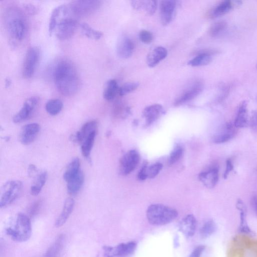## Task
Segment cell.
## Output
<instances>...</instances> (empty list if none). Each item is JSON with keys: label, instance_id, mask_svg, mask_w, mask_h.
Here are the masks:
<instances>
[{"label": "cell", "instance_id": "9c48e42d", "mask_svg": "<svg viewBox=\"0 0 257 257\" xmlns=\"http://www.w3.org/2000/svg\"><path fill=\"white\" fill-rule=\"evenodd\" d=\"M137 243L130 241L122 243L112 247L104 246L103 247L105 257H127L132 254L137 247Z\"/></svg>", "mask_w": 257, "mask_h": 257}, {"label": "cell", "instance_id": "8992f818", "mask_svg": "<svg viewBox=\"0 0 257 257\" xmlns=\"http://www.w3.org/2000/svg\"><path fill=\"white\" fill-rule=\"evenodd\" d=\"M23 183L19 180H11L5 183L1 190L0 207L11 204L20 195L23 189Z\"/></svg>", "mask_w": 257, "mask_h": 257}, {"label": "cell", "instance_id": "30bf717a", "mask_svg": "<svg viewBox=\"0 0 257 257\" xmlns=\"http://www.w3.org/2000/svg\"><path fill=\"white\" fill-rule=\"evenodd\" d=\"M203 87L202 81L196 80L177 97L174 102V106H180L194 99L202 92Z\"/></svg>", "mask_w": 257, "mask_h": 257}, {"label": "cell", "instance_id": "4fadbf2b", "mask_svg": "<svg viewBox=\"0 0 257 257\" xmlns=\"http://www.w3.org/2000/svg\"><path fill=\"white\" fill-rule=\"evenodd\" d=\"M40 131V126L37 123H31L24 125L20 130L18 139L24 145L32 143Z\"/></svg>", "mask_w": 257, "mask_h": 257}, {"label": "cell", "instance_id": "2e32d148", "mask_svg": "<svg viewBox=\"0 0 257 257\" xmlns=\"http://www.w3.org/2000/svg\"><path fill=\"white\" fill-rule=\"evenodd\" d=\"M97 122L95 120H90L85 123L80 130L75 134L71 135L70 140L75 143L80 145L92 133L96 132Z\"/></svg>", "mask_w": 257, "mask_h": 257}, {"label": "cell", "instance_id": "ee69618b", "mask_svg": "<svg viewBox=\"0 0 257 257\" xmlns=\"http://www.w3.org/2000/svg\"><path fill=\"white\" fill-rule=\"evenodd\" d=\"M205 248L204 245L198 246L193 250L189 257H200Z\"/></svg>", "mask_w": 257, "mask_h": 257}, {"label": "cell", "instance_id": "9a60e30c", "mask_svg": "<svg viewBox=\"0 0 257 257\" xmlns=\"http://www.w3.org/2000/svg\"><path fill=\"white\" fill-rule=\"evenodd\" d=\"M236 128L233 123L230 122L225 123L213 136V142L216 144L227 142L235 135Z\"/></svg>", "mask_w": 257, "mask_h": 257}, {"label": "cell", "instance_id": "4dcf8cb0", "mask_svg": "<svg viewBox=\"0 0 257 257\" xmlns=\"http://www.w3.org/2000/svg\"><path fill=\"white\" fill-rule=\"evenodd\" d=\"M80 170V160L75 158L69 163L63 174V179L66 182L76 176Z\"/></svg>", "mask_w": 257, "mask_h": 257}, {"label": "cell", "instance_id": "f1b7e54d", "mask_svg": "<svg viewBox=\"0 0 257 257\" xmlns=\"http://www.w3.org/2000/svg\"><path fill=\"white\" fill-rule=\"evenodd\" d=\"M119 88L116 80L113 79L108 80L104 88L103 98L107 101L113 100L117 94H118Z\"/></svg>", "mask_w": 257, "mask_h": 257}, {"label": "cell", "instance_id": "5b68a950", "mask_svg": "<svg viewBox=\"0 0 257 257\" xmlns=\"http://www.w3.org/2000/svg\"><path fill=\"white\" fill-rule=\"evenodd\" d=\"M31 224L29 218L22 213L18 214L14 228H8L6 230L7 234L13 240L19 242L28 240L31 236Z\"/></svg>", "mask_w": 257, "mask_h": 257}, {"label": "cell", "instance_id": "ba28073f", "mask_svg": "<svg viewBox=\"0 0 257 257\" xmlns=\"http://www.w3.org/2000/svg\"><path fill=\"white\" fill-rule=\"evenodd\" d=\"M40 58V51L36 46L30 47L26 53L22 68L24 78H31L34 74Z\"/></svg>", "mask_w": 257, "mask_h": 257}, {"label": "cell", "instance_id": "7a4b0ae2", "mask_svg": "<svg viewBox=\"0 0 257 257\" xmlns=\"http://www.w3.org/2000/svg\"><path fill=\"white\" fill-rule=\"evenodd\" d=\"M4 26L11 44H20L28 33V23L24 14L19 8L11 6L4 12Z\"/></svg>", "mask_w": 257, "mask_h": 257}, {"label": "cell", "instance_id": "cb8c5ba5", "mask_svg": "<svg viewBox=\"0 0 257 257\" xmlns=\"http://www.w3.org/2000/svg\"><path fill=\"white\" fill-rule=\"evenodd\" d=\"M233 124L236 128L244 127L248 125L247 104L245 101L240 103Z\"/></svg>", "mask_w": 257, "mask_h": 257}, {"label": "cell", "instance_id": "ac0fdd59", "mask_svg": "<svg viewBox=\"0 0 257 257\" xmlns=\"http://www.w3.org/2000/svg\"><path fill=\"white\" fill-rule=\"evenodd\" d=\"M163 106L159 104H154L146 107L143 111L145 119V126H148L157 120L163 113Z\"/></svg>", "mask_w": 257, "mask_h": 257}, {"label": "cell", "instance_id": "7402d4cb", "mask_svg": "<svg viewBox=\"0 0 257 257\" xmlns=\"http://www.w3.org/2000/svg\"><path fill=\"white\" fill-rule=\"evenodd\" d=\"M167 50L165 47L158 46L155 48L147 56V65L151 68L155 67L167 57Z\"/></svg>", "mask_w": 257, "mask_h": 257}, {"label": "cell", "instance_id": "f6af8a7d", "mask_svg": "<svg viewBox=\"0 0 257 257\" xmlns=\"http://www.w3.org/2000/svg\"><path fill=\"white\" fill-rule=\"evenodd\" d=\"M38 169L34 164H30L28 168V175L29 177H34L37 175Z\"/></svg>", "mask_w": 257, "mask_h": 257}, {"label": "cell", "instance_id": "8fae6325", "mask_svg": "<svg viewBox=\"0 0 257 257\" xmlns=\"http://www.w3.org/2000/svg\"><path fill=\"white\" fill-rule=\"evenodd\" d=\"M39 102L37 96H32L24 102L21 109L13 116V120L16 123L29 119L36 109Z\"/></svg>", "mask_w": 257, "mask_h": 257}, {"label": "cell", "instance_id": "52a82bcc", "mask_svg": "<svg viewBox=\"0 0 257 257\" xmlns=\"http://www.w3.org/2000/svg\"><path fill=\"white\" fill-rule=\"evenodd\" d=\"M101 2L96 0H79L71 2L67 5L69 12L76 17L89 16L100 7Z\"/></svg>", "mask_w": 257, "mask_h": 257}, {"label": "cell", "instance_id": "60d3db41", "mask_svg": "<svg viewBox=\"0 0 257 257\" xmlns=\"http://www.w3.org/2000/svg\"><path fill=\"white\" fill-rule=\"evenodd\" d=\"M163 168V165L160 163H156L150 166H147L146 173L147 178H154L160 172Z\"/></svg>", "mask_w": 257, "mask_h": 257}, {"label": "cell", "instance_id": "f546056e", "mask_svg": "<svg viewBox=\"0 0 257 257\" xmlns=\"http://www.w3.org/2000/svg\"><path fill=\"white\" fill-rule=\"evenodd\" d=\"M47 177V173L46 171H43L36 176L33 184L30 188V193L32 195L35 196L40 193L46 183Z\"/></svg>", "mask_w": 257, "mask_h": 257}, {"label": "cell", "instance_id": "681fc988", "mask_svg": "<svg viewBox=\"0 0 257 257\" xmlns=\"http://www.w3.org/2000/svg\"><path fill=\"white\" fill-rule=\"evenodd\" d=\"M39 205H40L39 202H38V201L35 202L33 204L32 207H31V209H30L31 213L32 214V213H35L36 211V210L38 209V208H39Z\"/></svg>", "mask_w": 257, "mask_h": 257}, {"label": "cell", "instance_id": "d4e9b609", "mask_svg": "<svg viewBox=\"0 0 257 257\" xmlns=\"http://www.w3.org/2000/svg\"><path fill=\"white\" fill-rule=\"evenodd\" d=\"M74 204V200L71 198H68L65 200L62 211L56 220V227H60L66 222L73 210Z\"/></svg>", "mask_w": 257, "mask_h": 257}, {"label": "cell", "instance_id": "e575fe53", "mask_svg": "<svg viewBox=\"0 0 257 257\" xmlns=\"http://www.w3.org/2000/svg\"><path fill=\"white\" fill-rule=\"evenodd\" d=\"M82 33L88 38L99 40L103 36L101 32L95 30L86 23H82L80 25Z\"/></svg>", "mask_w": 257, "mask_h": 257}, {"label": "cell", "instance_id": "ab89813d", "mask_svg": "<svg viewBox=\"0 0 257 257\" xmlns=\"http://www.w3.org/2000/svg\"><path fill=\"white\" fill-rule=\"evenodd\" d=\"M183 153V148L177 145L174 147L171 152L168 159V163L170 165H172L176 163L181 158Z\"/></svg>", "mask_w": 257, "mask_h": 257}, {"label": "cell", "instance_id": "7bdbcfd3", "mask_svg": "<svg viewBox=\"0 0 257 257\" xmlns=\"http://www.w3.org/2000/svg\"><path fill=\"white\" fill-rule=\"evenodd\" d=\"M225 170L223 173V178L226 179L231 172L233 170V164L232 161L230 158H228L226 161Z\"/></svg>", "mask_w": 257, "mask_h": 257}, {"label": "cell", "instance_id": "5bb4252c", "mask_svg": "<svg viewBox=\"0 0 257 257\" xmlns=\"http://www.w3.org/2000/svg\"><path fill=\"white\" fill-rule=\"evenodd\" d=\"M176 8V2L162 1L160 4V15L162 25H167L172 21Z\"/></svg>", "mask_w": 257, "mask_h": 257}, {"label": "cell", "instance_id": "3957f363", "mask_svg": "<svg viewBox=\"0 0 257 257\" xmlns=\"http://www.w3.org/2000/svg\"><path fill=\"white\" fill-rule=\"evenodd\" d=\"M177 216L178 212L175 209L161 204H151L147 210L149 222L156 225L168 224Z\"/></svg>", "mask_w": 257, "mask_h": 257}, {"label": "cell", "instance_id": "d6a6232c", "mask_svg": "<svg viewBox=\"0 0 257 257\" xmlns=\"http://www.w3.org/2000/svg\"><path fill=\"white\" fill-rule=\"evenodd\" d=\"M63 104L59 99H51L49 100L45 105L46 111L51 115H56L62 110Z\"/></svg>", "mask_w": 257, "mask_h": 257}, {"label": "cell", "instance_id": "44dd1931", "mask_svg": "<svg viewBox=\"0 0 257 257\" xmlns=\"http://www.w3.org/2000/svg\"><path fill=\"white\" fill-rule=\"evenodd\" d=\"M196 227L197 220L192 214H189L184 217L179 224V230L187 237L194 235Z\"/></svg>", "mask_w": 257, "mask_h": 257}, {"label": "cell", "instance_id": "603a6c76", "mask_svg": "<svg viewBox=\"0 0 257 257\" xmlns=\"http://www.w3.org/2000/svg\"><path fill=\"white\" fill-rule=\"evenodd\" d=\"M212 52L209 50H203L190 60L188 65L192 67H199L209 64L212 59Z\"/></svg>", "mask_w": 257, "mask_h": 257}, {"label": "cell", "instance_id": "b9f144b4", "mask_svg": "<svg viewBox=\"0 0 257 257\" xmlns=\"http://www.w3.org/2000/svg\"><path fill=\"white\" fill-rule=\"evenodd\" d=\"M139 38L140 40L145 44H150L153 40V34L146 30H143L140 32Z\"/></svg>", "mask_w": 257, "mask_h": 257}, {"label": "cell", "instance_id": "6da1fadb", "mask_svg": "<svg viewBox=\"0 0 257 257\" xmlns=\"http://www.w3.org/2000/svg\"><path fill=\"white\" fill-rule=\"evenodd\" d=\"M53 79L58 91L62 95L75 94L80 86V78L74 64L67 59L59 61L53 71Z\"/></svg>", "mask_w": 257, "mask_h": 257}, {"label": "cell", "instance_id": "7dc6e473", "mask_svg": "<svg viewBox=\"0 0 257 257\" xmlns=\"http://www.w3.org/2000/svg\"><path fill=\"white\" fill-rule=\"evenodd\" d=\"M250 126L253 130L257 131V112L255 113L251 118Z\"/></svg>", "mask_w": 257, "mask_h": 257}, {"label": "cell", "instance_id": "8d00e7d4", "mask_svg": "<svg viewBox=\"0 0 257 257\" xmlns=\"http://www.w3.org/2000/svg\"><path fill=\"white\" fill-rule=\"evenodd\" d=\"M216 229L215 222L212 219L208 220L201 227L200 231V235L203 238H207L213 234Z\"/></svg>", "mask_w": 257, "mask_h": 257}, {"label": "cell", "instance_id": "836d02e7", "mask_svg": "<svg viewBox=\"0 0 257 257\" xmlns=\"http://www.w3.org/2000/svg\"><path fill=\"white\" fill-rule=\"evenodd\" d=\"M96 132L90 134L81 144V150L82 155L90 159V155L94 142Z\"/></svg>", "mask_w": 257, "mask_h": 257}, {"label": "cell", "instance_id": "d6986e66", "mask_svg": "<svg viewBox=\"0 0 257 257\" xmlns=\"http://www.w3.org/2000/svg\"><path fill=\"white\" fill-rule=\"evenodd\" d=\"M219 179V171L217 167H213L198 175L199 180L207 188L215 186Z\"/></svg>", "mask_w": 257, "mask_h": 257}, {"label": "cell", "instance_id": "d590c367", "mask_svg": "<svg viewBox=\"0 0 257 257\" xmlns=\"http://www.w3.org/2000/svg\"><path fill=\"white\" fill-rule=\"evenodd\" d=\"M62 13L61 5L55 8L52 11L49 23V33L51 36L55 31Z\"/></svg>", "mask_w": 257, "mask_h": 257}, {"label": "cell", "instance_id": "ffe728a7", "mask_svg": "<svg viewBox=\"0 0 257 257\" xmlns=\"http://www.w3.org/2000/svg\"><path fill=\"white\" fill-rule=\"evenodd\" d=\"M240 1L232 2L226 0L220 2L216 5L209 13L210 18H216L229 12L236 5H239Z\"/></svg>", "mask_w": 257, "mask_h": 257}, {"label": "cell", "instance_id": "7c38bea8", "mask_svg": "<svg viewBox=\"0 0 257 257\" xmlns=\"http://www.w3.org/2000/svg\"><path fill=\"white\" fill-rule=\"evenodd\" d=\"M140 161L139 153L131 150L125 153L119 160V171L123 175H127L133 172Z\"/></svg>", "mask_w": 257, "mask_h": 257}, {"label": "cell", "instance_id": "f35d334b", "mask_svg": "<svg viewBox=\"0 0 257 257\" xmlns=\"http://www.w3.org/2000/svg\"><path fill=\"white\" fill-rule=\"evenodd\" d=\"M139 86V83L137 82H126L119 88L118 94L120 96L127 94L136 90Z\"/></svg>", "mask_w": 257, "mask_h": 257}, {"label": "cell", "instance_id": "c3c4849f", "mask_svg": "<svg viewBox=\"0 0 257 257\" xmlns=\"http://www.w3.org/2000/svg\"><path fill=\"white\" fill-rule=\"evenodd\" d=\"M251 204L257 214V194L253 195L251 199Z\"/></svg>", "mask_w": 257, "mask_h": 257}, {"label": "cell", "instance_id": "bcb514c9", "mask_svg": "<svg viewBox=\"0 0 257 257\" xmlns=\"http://www.w3.org/2000/svg\"><path fill=\"white\" fill-rule=\"evenodd\" d=\"M147 164H145L141 168L138 174V178L140 180H144L147 178L146 170Z\"/></svg>", "mask_w": 257, "mask_h": 257}, {"label": "cell", "instance_id": "83f0119b", "mask_svg": "<svg viewBox=\"0 0 257 257\" xmlns=\"http://www.w3.org/2000/svg\"><path fill=\"white\" fill-rule=\"evenodd\" d=\"M83 182L84 174L80 171L76 176L67 182L68 193L72 195L76 194L80 190Z\"/></svg>", "mask_w": 257, "mask_h": 257}, {"label": "cell", "instance_id": "484cf974", "mask_svg": "<svg viewBox=\"0 0 257 257\" xmlns=\"http://www.w3.org/2000/svg\"><path fill=\"white\" fill-rule=\"evenodd\" d=\"M236 207L239 211L240 223L239 231L245 234H252V232L247 224L246 219L245 206L241 200L238 199L236 202Z\"/></svg>", "mask_w": 257, "mask_h": 257}, {"label": "cell", "instance_id": "e0dca14e", "mask_svg": "<svg viewBox=\"0 0 257 257\" xmlns=\"http://www.w3.org/2000/svg\"><path fill=\"white\" fill-rule=\"evenodd\" d=\"M134 44L128 37L122 36L117 41L116 52L121 58L127 59L133 54L134 50Z\"/></svg>", "mask_w": 257, "mask_h": 257}, {"label": "cell", "instance_id": "816d5d0a", "mask_svg": "<svg viewBox=\"0 0 257 257\" xmlns=\"http://www.w3.org/2000/svg\"><path fill=\"white\" fill-rule=\"evenodd\" d=\"M256 69H257V63H256Z\"/></svg>", "mask_w": 257, "mask_h": 257}, {"label": "cell", "instance_id": "f907efd6", "mask_svg": "<svg viewBox=\"0 0 257 257\" xmlns=\"http://www.w3.org/2000/svg\"><path fill=\"white\" fill-rule=\"evenodd\" d=\"M12 82L9 78H7L5 80V86L6 87L8 88L11 85Z\"/></svg>", "mask_w": 257, "mask_h": 257}, {"label": "cell", "instance_id": "277c9868", "mask_svg": "<svg viewBox=\"0 0 257 257\" xmlns=\"http://www.w3.org/2000/svg\"><path fill=\"white\" fill-rule=\"evenodd\" d=\"M69 14L66 5H62V14L55 30L56 37L60 40L71 38L78 26L76 19L69 16Z\"/></svg>", "mask_w": 257, "mask_h": 257}, {"label": "cell", "instance_id": "1f68e13d", "mask_svg": "<svg viewBox=\"0 0 257 257\" xmlns=\"http://www.w3.org/2000/svg\"><path fill=\"white\" fill-rule=\"evenodd\" d=\"M64 236L60 235L53 244L48 248L44 257H58L63 246Z\"/></svg>", "mask_w": 257, "mask_h": 257}, {"label": "cell", "instance_id": "74e56055", "mask_svg": "<svg viewBox=\"0 0 257 257\" xmlns=\"http://www.w3.org/2000/svg\"><path fill=\"white\" fill-rule=\"evenodd\" d=\"M227 27V23L223 21L214 23L210 28L209 34L212 37H216L222 33Z\"/></svg>", "mask_w": 257, "mask_h": 257}, {"label": "cell", "instance_id": "4316f807", "mask_svg": "<svg viewBox=\"0 0 257 257\" xmlns=\"http://www.w3.org/2000/svg\"><path fill=\"white\" fill-rule=\"evenodd\" d=\"M132 5L135 9L144 10L149 15H153L157 8L155 1H133Z\"/></svg>", "mask_w": 257, "mask_h": 257}]
</instances>
